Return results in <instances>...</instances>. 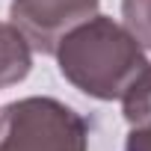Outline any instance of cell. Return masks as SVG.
I'll return each instance as SVG.
<instances>
[{
    "instance_id": "6da1fadb",
    "label": "cell",
    "mask_w": 151,
    "mask_h": 151,
    "mask_svg": "<svg viewBox=\"0 0 151 151\" xmlns=\"http://www.w3.org/2000/svg\"><path fill=\"white\" fill-rule=\"evenodd\" d=\"M53 53L62 77L98 101L122 98L133 77L148 65L142 45L130 36V30L104 15H92L68 30Z\"/></svg>"
},
{
    "instance_id": "7a4b0ae2",
    "label": "cell",
    "mask_w": 151,
    "mask_h": 151,
    "mask_svg": "<svg viewBox=\"0 0 151 151\" xmlns=\"http://www.w3.org/2000/svg\"><path fill=\"white\" fill-rule=\"evenodd\" d=\"M89 124L56 98H21L0 113V151H86Z\"/></svg>"
},
{
    "instance_id": "3957f363",
    "label": "cell",
    "mask_w": 151,
    "mask_h": 151,
    "mask_svg": "<svg viewBox=\"0 0 151 151\" xmlns=\"http://www.w3.org/2000/svg\"><path fill=\"white\" fill-rule=\"evenodd\" d=\"M101 0H12L9 18L33 50L53 53L59 39L98 12Z\"/></svg>"
},
{
    "instance_id": "277c9868",
    "label": "cell",
    "mask_w": 151,
    "mask_h": 151,
    "mask_svg": "<svg viewBox=\"0 0 151 151\" xmlns=\"http://www.w3.org/2000/svg\"><path fill=\"white\" fill-rule=\"evenodd\" d=\"M33 68V47L15 24L0 21V89L21 83Z\"/></svg>"
},
{
    "instance_id": "5b68a950",
    "label": "cell",
    "mask_w": 151,
    "mask_h": 151,
    "mask_svg": "<svg viewBox=\"0 0 151 151\" xmlns=\"http://www.w3.org/2000/svg\"><path fill=\"white\" fill-rule=\"evenodd\" d=\"M122 110L130 127L151 124V62L133 77V83L122 95Z\"/></svg>"
},
{
    "instance_id": "8992f818",
    "label": "cell",
    "mask_w": 151,
    "mask_h": 151,
    "mask_svg": "<svg viewBox=\"0 0 151 151\" xmlns=\"http://www.w3.org/2000/svg\"><path fill=\"white\" fill-rule=\"evenodd\" d=\"M122 15L130 36L151 50V0H122Z\"/></svg>"
},
{
    "instance_id": "52a82bcc",
    "label": "cell",
    "mask_w": 151,
    "mask_h": 151,
    "mask_svg": "<svg viewBox=\"0 0 151 151\" xmlns=\"http://www.w3.org/2000/svg\"><path fill=\"white\" fill-rule=\"evenodd\" d=\"M124 151H151V124H142V127H130Z\"/></svg>"
}]
</instances>
